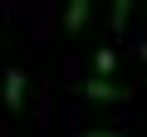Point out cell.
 I'll use <instances>...</instances> for the list:
<instances>
[{
    "instance_id": "6",
    "label": "cell",
    "mask_w": 147,
    "mask_h": 137,
    "mask_svg": "<svg viewBox=\"0 0 147 137\" xmlns=\"http://www.w3.org/2000/svg\"><path fill=\"white\" fill-rule=\"evenodd\" d=\"M79 137H123V132H103V127H93V132H79Z\"/></svg>"
},
{
    "instance_id": "2",
    "label": "cell",
    "mask_w": 147,
    "mask_h": 137,
    "mask_svg": "<svg viewBox=\"0 0 147 137\" xmlns=\"http://www.w3.org/2000/svg\"><path fill=\"white\" fill-rule=\"evenodd\" d=\"M84 93H88L93 103H123V98H127V83H113V79H88V83H84Z\"/></svg>"
},
{
    "instance_id": "1",
    "label": "cell",
    "mask_w": 147,
    "mask_h": 137,
    "mask_svg": "<svg viewBox=\"0 0 147 137\" xmlns=\"http://www.w3.org/2000/svg\"><path fill=\"white\" fill-rule=\"evenodd\" d=\"M25 68H5V79H0V98H5V108L10 113H20L25 108Z\"/></svg>"
},
{
    "instance_id": "5",
    "label": "cell",
    "mask_w": 147,
    "mask_h": 137,
    "mask_svg": "<svg viewBox=\"0 0 147 137\" xmlns=\"http://www.w3.org/2000/svg\"><path fill=\"white\" fill-rule=\"evenodd\" d=\"M132 10H137L132 0H113V15H108V25H113V34H123V30H127V20H132Z\"/></svg>"
},
{
    "instance_id": "4",
    "label": "cell",
    "mask_w": 147,
    "mask_h": 137,
    "mask_svg": "<svg viewBox=\"0 0 147 137\" xmlns=\"http://www.w3.org/2000/svg\"><path fill=\"white\" fill-rule=\"evenodd\" d=\"M108 74H118V49H98L93 54V79H108Z\"/></svg>"
},
{
    "instance_id": "3",
    "label": "cell",
    "mask_w": 147,
    "mask_h": 137,
    "mask_svg": "<svg viewBox=\"0 0 147 137\" xmlns=\"http://www.w3.org/2000/svg\"><path fill=\"white\" fill-rule=\"evenodd\" d=\"M88 15H93V5H88V0H74V5L64 10V30H69V34H79V30L88 25Z\"/></svg>"
},
{
    "instance_id": "7",
    "label": "cell",
    "mask_w": 147,
    "mask_h": 137,
    "mask_svg": "<svg viewBox=\"0 0 147 137\" xmlns=\"http://www.w3.org/2000/svg\"><path fill=\"white\" fill-rule=\"evenodd\" d=\"M137 59H142V64H147V39H142V44H137Z\"/></svg>"
}]
</instances>
